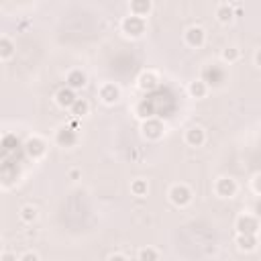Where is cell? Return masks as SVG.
<instances>
[{
	"label": "cell",
	"instance_id": "28",
	"mask_svg": "<svg viewBox=\"0 0 261 261\" xmlns=\"http://www.w3.org/2000/svg\"><path fill=\"white\" fill-rule=\"evenodd\" d=\"M80 177V172L78 170H70V180H78Z\"/></svg>",
	"mask_w": 261,
	"mask_h": 261
},
{
	"label": "cell",
	"instance_id": "27",
	"mask_svg": "<svg viewBox=\"0 0 261 261\" xmlns=\"http://www.w3.org/2000/svg\"><path fill=\"white\" fill-rule=\"evenodd\" d=\"M108 261H127V257H125V255H120V253H115V255L108 257Z\"/></svg>",
	"mask_w": 261,
	"mask_h": 261
},
{
	"label": "cell",
	"instance_id": "13",
	"mask_svg": "<svg viewBox=\"0 0 261 261\" xmlns=\"http://www.w3.org/2000/svg\"><path fill=\"white\" fill-rule=\"evenodd\" d=\"M232 17H235V12H232V4H229V2H221L216 6V19L221 21V23H231L232 21Z\"/></svg>",
	"mask_w": 261,
	"mask_h": 261
},
{
	"label": "cell",
	"instance_id": "9",
	"mask_svg": "<svg viewBox=\"0 0 261 261\" xmlns=\"http://www.w3.org/2000/svg\"><path fill=\"white\" fill-rule=\"evenodd\" d=\"M45 141L43 139H39V137H33V139L27 141V153H29L33 159H39V157H43L45 155Z\"/></svg>",
	"mask_w": 261,
	"mask_h": 261
},
{
	"label": "cell",
	"instance_id": "20",
	"mask_svg": "<svg viewBox=\"0 0 261 261\" xmlns=\"http://www.w3.org/2000/svg\"><path fill=\"white\" fill-rule=\"evenodd\" d=\"M12 51H15V47H12V41L8 37H2L0 39V58L2 59H8L12 56Z\"/></svg>",
	"mask_w": 261,
	"mask_h": 261
},
{
	"label": "cell",
	"instance_id": "3",
	"mask_svg": "<svg viewBox=\"0 0 261 261\" xmlns=\"http://www.w3.org/2000/svg\"><path fill=\"white\" fill-rule=\"evenodd\" d=\"M184 41H186V45L188 47H202L204 45V41H206V33L202 27L194 25V27H190V29L184 33Z\"/></svg>",
	"mask_w": 261,
	"mask_h": 261
},
{
	"label": "cell",
	"instance_id": "19",
	"mask_svg": "<svg viewBox=\"0 0 261 261\" xmlns=\"http://www.w3.org/2000/svg\"><path fill=\"white\" fill-rule=\"evenodd\" d=\"M21 221L23 223H27V225H31V223H35L37 221V208L35 206H23L21 208Z\"/></svg>",
	"mask_w": 261,
	"mask_h": 261
},
{
	"label": "cell",
	"instance_id": "16",
	"mask_svg": "<svg viewBox=\"0 0 261 261\" xmlns=\"http://www.w3.org/2000/svg\"><path fill=\"white\" fill-rule=\"evenodd\" d=\"M151 10V2L149 0H143V2H131V15L133 17H141L145 19Z\"/></svg>",
	"mask_w": 261,
	"mask_h": 261
},
{
	"label": "cell",
	"instance_id": "2",
	"mask_svg": "<svg viewBox=\"0 0 261 261\" xmlns=\"http://www.w3.org/2000/svg\"><path fill=\"white\" fill-rule=\"evenodd\" d=\"M168 196H170L172 204H174V206H180V208H184V206H188V204L192 202V192H190V188L184 186V184L172 186V190H170Z\"/></svg>",
	"mask_w": 261,
	"mask_h": 261
},
{
	"label": "cell",
	"instance_id": "12",
	"mask_svg": "<svg viewBox=\"0 0 261 261\" xmlns=\"http://www.w3.org/2000/svg\"><path fill=\"white\" fill-rule=\"evenodd\" d=\"M237 247L241 251H253L257 247V237L255 235H243V232H239L237 239H235Z\"/></svg>",
	"mask_w": 261,
	"mask_h": 261
},
{
	"label": "cell",
	"instance_id": "26",
	"mask_svg": "<svg viewBox=\"0 0 261 261\" xmlns=\"http://www.w3.org/2000/svg\"><path fill=\"white\" fill-rule=\"evenodd\" d=\"M2 261H17V255L6 251V253H2Z\"/></svg>",
	"mask_w": 261,
	"mask_h": 261
},
{
	"label": "cell",
	"instance_id": "7",
	"mask_svg": "<svg viewBox=\"0 0 261 261\" xmlns=\"http://www.w3.org/2000/svg\"><path fill=\"white\" fill-rule=\"evenodd\" d=\"M76 100H78V96H76V92L72 90V88H61V90H58V94H56V102H58V106H61V108H72L74 104H76Z\"/></svg>",
	"mask_w": 261,
	"mask_h": 261
},
{
	"label": "cell",
	"instance_id": "1",
	"mask_svg": "<svg viewBox=\"0 0 261 261\" xmlns=\"http://www.w3.org/2000/svg\"><path fill=\"white\" fill-rule=\"evenodd\" d=\"M120 29H122V33L129 35V37H141L145 33V19L133 17V15L125 17V19H122V23H120Z\"/></svg>",
	"mask_w": 261,
	"mask_h": 261
},
{
	"label": "cell",
	"instance_id": "15",
	"mask_svg": "<svg viewBox=\"0 0 261 261\" xmlns=\"http://www.w3.org/2000/svg\"><path fill=\"white\" fill-rule=\"evenodd\" d=\"M157 86V76H155V72H143L141 76H139V88L141 90H153Z\"/></svg>",
	"mask_w": 261,
	"mask_h": 261
},
{
	"label": "cell",
	"instance_id": "10",
	"mask_svg": "<svg viewBox=\"0 0 261 261\" xmlns=\"http://www.w3.org/2000/svg\"><path fill=\"white\" fill-rule=\"evenodd\" d=\"M206 141V133L200 127H192L186 131V143L190 147H202Z\"/></svg>",
	"mask_w": 261,
	"mask_h": 261
},
{
	"label": "cell",
	"instance_id": "6",
	"mask_svg": "<svg viewBox=\"0 0 261 261\" xmlns=\"http://www.w3.org/2000/svg\"><path fill=\"white\" fill-rule=\"evenodd\" d=\"M98 96H100V100L104 104H116L118 98H120V90H118L116 84H113V82H106V84L100 86Z\"/></svg>",
	"mask_w": 261,
	"mask_h": 261
},
{
	"label": "cell",
	"instance_id": "22",
	"mask_svg": "<svg viewBox=\"0 0 261 261\" xmlns=\"http://www.w3.org/2000/svg\"><path fill=\"white\" fill-rule=\"evenodd\" d=\"M147 190H149L147 180H135V182L131 184V192H133L135 196H145V194H147Z\"/></svg>",
	"mask_w": 261,
	"mask_h": 261
},
{
	"label": "cell",
	"instance_id": "11",
	"mask_svg": "<svg viewBox=\"0 0 261 261\" xmlns=\"http://www.w3.org/2000/svg\"><path fill=\"white\" fill-rule=\"evenodd\" d=\"M143 135L147 137V139H159V137L163 135V127L159 120H147L145 127H143Z\"/></svg>",
	"mask_w": 261,
	"mask_h": 261
},
{
	"label": "cell",
	"instance_id": "23",
	"mask_svg": "<svg viewBox=\"0 0 261 261\" xmlns=\"http://www.w3.org/2000/svg\"><path fill=\"white\" fill-rule=\"evenodd\" d=\"M221 58H223V61H227V63H235V61L239 59V49H237V47H227V49H223Z\"/></svg>",
	"mask_w": 261,
	"mask_h": 261
},
{
	"label": "cell",
	"instance_id": "17",
	"mask_svg": "<svg viewBox=\"0 0 261 261\" xmlns=\"http://www.w3.org/2000/svg\"><path fill=\"white\" fill-rule=\"evenodd\" d=\"M88 111H90V104H88V100H84V98H78V100H76V104L70 108V113H72L76 118L86 116V115H88Z\"/></svg>",
	"mask_w": 261,
	"mask_h": 261
},
{
	"label": "cell",
	"instance_id": "4",
	"mask_svg": "<svg viewBox=\"0 0 261 261\" xmlns=\"http://www.w3.org/2000/svg\"><path fill=\"white\" fill-rule=\"evenodd\" d=\"M237 231L243 235H257L259 231V221L251 214H241L237 218Z\"/></svg>",
	"mask_w": 261,
	"mask_h": 261
},
{
	"label": "cell",
	"instance_id": "25",
	"mask_svg": "<svg viewBox=\"0 0 261 261\" xmlns=\"http://www.w3.org/2000/svg\"><path fill=\"white\" fill-rule=\"evenodd\" d=\"M253 190L257 192V194H261V174L253 180Z\"/></svg>",
	"mask_w": 261,
	"mask_h": 261
},
{
	"label": "cell",
	"instance_id": "5",
	"mask_svg": "<svg viewBox=\"0 0 261 261\" xmlns=\"http://www.w3.org/2000/svg\"><path fill=\"white\" fill-rule=\"evenodd\" d=\"M214 192L221 198H232L237 194V184H235V180H231V177H218L214 184Z\"/></svg>",
	"mask_w": 261,
	"mask_h": 261
},
{
	"label": "cell",
	"instance_id": "14",
	"mask_svg": "<svg viewBox=\"0 0 261 261\" xmlns=\"http://www.w3.org/2000/svg\"><path fill=\"white\" fill-rule=\"evenodd\" d=\"M188 92H190L192 98H204V96L208 94V86H206L204 80H196L188 86Z\"/></svg>",
	"mask_w": 261,
	"mask_h": 261
},
{
	"label": "cell",
	"instance_id": "29",
	"mask_svg": "<svg viewBox=\"0 0 261 261\" xmlns=\"http://www.w3.org/2000/svg\"><path fill=\"white\" fill-rule=\"evenodd\" d=\"M255 63H257V65L261 67V49H259V51L255 53Z\"/></svg>",
	"mask_w": 261,
	"mask_h": 261
},
{
	"label": "cell",
	"instance_id": "21",
	"mask_svg": "<svg viewBox=\"0 0 261 261\" xmlns=\"http://www.w3.org/2000/svg\"><path fill=\"white\" fill-rule=\"evenodd\" d=\"M58 141H59L61 145H65V147H70V145L76 143V135H74L70 129H61V131L58 133Z\"/></svg>",
	"mask_w": 261,
	"mask_h": 261
},
{
	"label": "cell",
	"instance_id": "24",
	"mask_svg": "<svg viewBox=\"0 0 261 261\" xmlns=\"http://www.w3.org/2000/svg\"><path fill=\"white\" fill-rule=\"evenodd\" d=\"M19 261H41V259H39V255H37V253L27 251L25 255H21V259H19Z\"/></svg>",
	"mask_w": 261,
	"mask_h": 261
},
{
	"label": "cell",
	"instance_id": "8",
	"mask_svg": "<svg viewBox=\"0 0 261 261\" xmlns=\"http://www.w3.org/2000/svg\"><path fill=\"white\" fill-rule=\"evenodd\" d=\"M65 84H67V88H72V90H80V88H84L88 84V78L82 70H72L65 78Z\"/></svg>",
	"mask_w": 261,
	"mask_h": 261
},
{
	"label": "cell",
	"instance_id": "18",
	"mask_svg": "<svg viewBox=\"0 0 261 261\" xmlns=\"http://www.w3.org/2000/svg\"><path fill=\"white\" fill-rule=\"evenodd\" d=\"M137 259L139 261H159V251L153 249V247H143L137 253Z\"/></svg>",
	"mask_w": 261,
	"mask_h": 261
}]
</instances>
